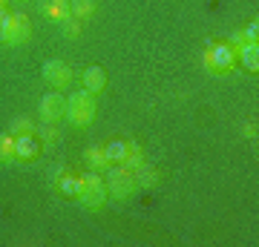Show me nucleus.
Masks as SVG:
<instances>
[{
	"label": "nucleus",
	"instance_id": "obj_1",
	"mask_svg": "<svg viewBox=\"0 0 259 247\" xmlns=\"http://www.w3.org/2000/svg\"><path fill=\"white\" fill-rule=\"evenodd\" d=\"M95 95L93 92H69V98H66V118H69V124H75V127H90L95 118Z\"/></svg>",
	"mask_w": 259,
	"mask_h": 247
},
{
	"label": "nucleus",
	"instance_id": "obj_2",
	"mask_svg": "<svg viewBox=\"0 0 259 247\" xmlns=\"http://www.w3.org/2000/svg\"><path fill=\"white\" fill-rule=\"evenodd\" d=\"M78 202L87 207V210H101L104 202H107V184L98 173H87L81 175V187H78Z\"/></svg>",
	"mask_w": 259,
	"mask_h": 247
},
{
	"label": "nucleus",
	"instance_id": "obj_3",
	"mask_svg": "<svg viewBox=\"0 0 259 247\" xmlns=\"http://www.w3.org/2000/svg\"><path fill=\"white\" fill-rule=\"evenodd\" d=\"M107 195H112V199H130L133 192L139 190V184H136V175H133V170H127V167L121 164H112L107 167Z\"/></svg>",
	"mask_w": 259,
	"mask_h": 247
},
{
	"label": "nucleus",
	"instance_id": "obj_4",
	"mask_svg": "<svg viewBox=\"0 0 259 247\" xmlns=\"http://www.w3.org/2000/svg\"><path fill=\"white\" fill-rule=\"evenodd\" d=\"M233 64H236V49H233L231 43H213L207 52H204V66L210 69V72L216 75H225V72H231Z\"/></svg>",
	"mask_w": 259,
	"mask_h": 247
},
{
	"label": "nucleus",
	"instance_id": "obj_5",
	"mask_svg": "<svg viewBox=\"0 0 259 247\" xmlns=\"http://www.w3.org/2000/svg\"><path fill=\"white\" fill-rule=\"evenodd\" d=\"M29 35H32V23H29L26 15H9L6 26L0 29V40L6 46H18V43H26Z\"/></svg>",
	"mask_w": 259,
	"mask_h": 247
},
{
	"label": "nucleus",
	"instance_id": "obj_6",
	"mask_svg": "<svg viewBox=\"0 0 259 247\" xmlns=\"http://www.w3.org/2000/svg\"><path fill=\"white\" fill-rule=\"evenodd\" d=\"M44 81L49 86H55V89H66L69 81H72V69L64 61H47L44 64Z\"/></svg>",
	"mask_w": 259,
	"mask_h": 247
},
{
	"label": "nucleus",
	"instance_id": "obj_7",
	"mask_svg": "<svg viewBox=\"0 0 259 247\" xmlns=\"http://www.w3.org/2000/svg\"><path fill=\"white\" fill-rule=\"evenodd\" d=\"M40 118H44V124H58L61 118H66V98L64 95H58V92L47 95L40 101Z\"/></svg>",
	"mask_w": 259,
	"mask_h": 247
},
{
	"label": "nucleus",
	"instance_id": "obj_8",
	"mask_svg": "<svg viewBox=\"0 0 259 247\" xmlns=\"http://www.w3.org/2000/svg\"><path fill=\"white\" fill-rule=\"evenodd\" d=\"M40 153V144H37V135H18L15 138V158L18 161H32Z\"/></svg>",
	"mask_w": 259,
	"mask_h": 247
},
{
	"label": "nucleus",
	"instance_id": "obj_9",
	"mask_svg": "<svg viewBox=\"0 0 259 247\" xmlns=\"http://www.w3.org/2000/svg\"><path fill=\"white\" fill-rule=\"evenodd\" d=\"M81 83L87 92H93V95H98V92H104V86H107V75H104L101 66H87L81 75Z\"/></svg>",
	"mask_w": 259,
	"mask_h": 247
},
{
	"label": "nucleus",
	"instance_id": "obj_10",
	"mask_svg": "<svg viewBox=\"0 0 259 247\" xmlns=\"http://www.w3.org/2000/svg\"><path fill=\"white\" fill-rule=\"evenodd\" d=\"M78 187H81V178L78 175H69L66 170H58L55 173V190L66 199H78Z\"/></svg>",
	"mask_w": 259,
	"mask_h": 247
},
{
	"label": "nucleus",
	"instance_id": "obj_11",
	"mask_svg": "<svg viewBox=\"0 0 259 247\" xmlns=\"http://www.w3.org/2000/svg\"><path fill=\"white\" fill-rule=\"evenodd\" d=\"M40 12L47 18H55V20H66L72 12H69V0H44L40 3Z\"/></svg>",
	"mask_w": 259,
	"mask_h": 247
},
{
	"label": "nucleus",
	"instance_id": "obj_12",
	"mask_svg": "<svg viewBox=\"0 0 259 247\" xmlns=\"http://www.w3.org/2000/svg\"><path fill=\"white\" fill-rule=\"evenodd\" d=\"M236 58L242 61V66L245 69H250V72H256L259 69V43H245L236 49Z\"/></svg>",
	"mask_w": 259,
	"mask_h": 247
},
{
	"label": "nucleus",
	"instance_id": "obj_13",
	"mask_svg": "<svg viewBox=\"0 0 259 247\" xmlns=\"http://www.w3.org/2000/svg\"><path fill=\"white\" fill-rule=\"evenodd\" d=\"M104 156H107L110 167L112 164H121V161H124V156H127V141H124V138H112L110 144L104 146Z\"/></svg>",
	"mask_w": 259,
	"mask_h": 247
},
{
	"label": "nucleus",
	"instance_id": "obj_14",
	"mask_svg": "<svg viewBox=\"0 0 259 247\" xmlns=\"http://www.w3.org/2000/svg\"><path fill=\"white\" fill-rule=\"evenodd\" d=\"M83 161L93 167L95 173L110 167V161H107V156H104V146H87V150H83Z\"/></svg>",
	"mask_w": 259,
	"mask_h": 247
},
{
	"label": "nucleus",
	"instance_id": "obj_15",
	"mask_svg": "<svg viewBox=\"0 0 259 247\" xmlns=\"http://www.w3.org/2000/svg\"><path fill=\"white\" fill-rule=\"evenodd\" d=\"M133 175H136V184H139V187H156L158 178H161V175H158V170H153L147 161H144L139 170H133Z\"/></svg>",
	"mask_w": 259,
	"mask_h": 247
},
{
	"label": "nucleus",
	"instance_id": "obj_16",
	"mask_svg": "<svg viewBox=\"0 0 259 247\" xmlns=\"http://www.w3.org/2000/svg\"><path fill=\"white\" fill-rule=\"evenodd\" d=\"M144 164V153H141V146L136 141H127V156L121 161V167H127V170H139Z\"/></svg>",
	"mask_w": 259,
	"mask_h": 247
},
{
	"label": "nucleus",
	"instance_id": "obj_17",
	"mask_svg": "<svg viewBox=\"0 0 259 247\" xmlns=\"http://www.w3.org/2000/svg\"><path fill=\"white\" fill-rule=\"evenodd\" d=\"M69 12H72L75 20L90 18V15L95 12V0H69Z\"/></svg>",
	"mask_w": 259,
	"mask_h": 247
},
{
	"label": "nucleus",
	"instance_id": "obj_18",
	"mask_svg": "<svg viewBox=\"0 0 259 247\" xmlns=\"http://www.w3.org/2000/svg\"><path fill=\"white\" fill-rule=\"evenodd\" d=\"M18 161L15 158V135H0V164Z\"/></svg>",
	"mask_w": 259,
	"mask_h": 247
},
{
	"label": "nucleus",
	"instance_id": "obj_19",
	"mask_svg": "<svg viewBox=\"0 0 259 247\" xmlns=\"http://www.w3.org/2000/svg\"><path fill=\"white\" fill-rule=\"evenodd\" d=\"M9 135H35V124L29 118H15L12 121V127H9Z\"/></svg>",
	"mask_w": 259,
	"mask_h": 247
},
{
	"label": "nucleus",
	"instance_id": "obj_20",
	"mask_svg": "<svg viewBox=\"0 0 259 247\" xmlns=\"http://www.w3.org/2000/svg\"><path fill=\"white\" fill-rule=\"evenodd\" d=\"M35 135L44 138L47 144H58V141H61V132L55 129V124H44L40 129H35Z\"/></svg>",
	"mask_w": 259,
	"mask_h": 247
},
{
	"label": "nucleus",
	"instance_id": "obj_21",
	"mask_svg": "<svg viewBox=\"0 0 259 247\" xmlns=\"http://www.w3.org/2000/svg\"><path fill=\"white\" fill-rule=\"evenodd\" d=\"M61 23H64V35L66 37H78L81 35V26H78V20L75 18H66V20H61Z\"/></svg>",
	"mask_w": 259,
	"mask_h": 247
},
{
	"label": "nucleus",
	"instance_id": "obj_22",
	"mask_svg": "<svg viewBox=\"0 0 259 247\" xmlns=\"http://www.w3.org/2000/svg\"><path fill=\"white\" fill-rule=\"evenodd\" d=\"M242 37H245L248 43H256V37H259V23H248V26L242 29Z\"/></svg>",
	"mask_w": 259,
	"mask_h": 247
},
{
	"label": "nucleus",
	"instance_id": "obj_23",
	"mask_svg": "<svg viewBox=\"0 0 259 247\" xmlns=\"http://www.w3.org/2000/svg\"><path fill=\"white\" fill-rule=\"evenodd\" d=\"M245 138H256V124H245Z\"/></svg>",
	"mask_w": 259,
	"mask_h": 247
},
{
	"label": "nucleus",
	"instance_id": "obj_24",
	"mask_svg": "<svg viewBox=\"0 0 259 247\" xmlns=\"http://www.w3.org/2000/svg\"><path fill=\"white\" fill-rule=\"evenodd\" d=\"M6 20H9V12H6L3 6H0V29L6 26Z\"/></svg>",
	"mask_w": 259,
	"mask_h": 247
},
{
	"label": "nucleus",
	"instance_id": "obj_25",
	"mask_svg": "<svg viewBox=\"0 0 259 247\" xmlns=\"http://www.w3.org/2000/svg\"><path fill=\"white\" fill-rule=\"evenodd\" d=\"M3 3H6V0H0V6H3Z\"/></svg>",
	"mask_w": 259,
	"mask_h": 247
}]
</instances>
